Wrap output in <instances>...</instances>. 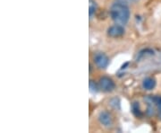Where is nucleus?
Returning a JSON list of instances; mask_svg holds the SVG:
<instances>
[{
  "label": "nucleus",
  "instance_id": "f257e3e1",
  "mask_svg": "<svg viewBox=\"0 0 161 133\" xmlns=\"http://www.w3.org/2000/svg\"><path fill=\"white\" fill-rule=\"evenodd\" d=\"M110 16L115 23L124 25L130 19V9L125 3L117 1L110 8Z\"/></svg>",
  "mask_w": 161,
  "mask_h": 133
},
{
  "label": "nucleus",
  "instance_id": "f03ea898",
  "mask_svg": "<svg viewBox=\"0 0 161 133\" xmlns=\"http://www.w3.org/2000/svg\"><path fill=\"white\" fill-rule=\"evenodd\" d=\"M98 86L99 88L104 91V92H112L113 90L115 88V84L108 77H102L99 79L98 82Z\"/></svg>",
  "mask_w": 161,
  "mask_h": 133
},
{
  "label": "nucleus",
  "instance_id": "7ed1b4c3",
  "mask_svg": "<svg viewBox=\"0 0 161 133\" xmlns=\"http://www.w3.org/2000/svg\"><path fill=\"white\" fill-rule=\"evenodd\" d=\"M94 63L99 68H106L109 64V59L106 54L98 52L94 55Z\"/></svg>",
  "mask_w": 161,
  "mask_h": 133
},
{
  "label": "nucleus",
  "instance_id": "20e7f679",
  "mask_svg": "<svg viewBox=\"0 0 161 133\" xmlns=\"http://www.w3.org/2000/svg\"><path fill=\"white\" fill-rule=\"evenodd\" d=\"M125 28L122 24L115 23L108 29V35L111 38H118L125 34Z\"/></svg>",
  "mask_w": 161,
  "mask_h": 133
},
{
  "label": "nucleus",
  "instance_id": "39448f33",
  "mask_svg": "<svg viewBox=\"0 0 161 133\" xmlns=\"http://www.w3.org/2000/svg\"><path fill=\"white\" fill-rule=\"evenodd\" d=\"M98 120L105 127H111L113 125L112 115L107 111H103L98 114Z\"/></svg>",
  "mask_w": 161,
  "mask_h": 133
},
{
  "label": "nucleus",
  "instance_id": "423d86ee",
  "mask_svg": "<svg viewBox=\"0 0 161 133\" xmlns=\"http://www.w3.org/2000/svg\"><path fill=\"white\" fill-rule=\"evenodd\" d=\"M142 86L146 90H152L156 86V80L152 77H147L142 82Z\"/></svg>",
  "mask_w": 161,
  "mask_h": 133
},
{
  "label": "nucleus",
  "instance_id": "0eeeda50",
  "mask_svg": "<svg viewBox=\"0 0 161 133\" xmlns=\"http://www.w3.org/2000/svg\"><path fill=\"white\" fill-rule=\"evenodd\" d=\"M98 8L97 3L94 0H89V15H90V18H92V16L95 15Z\"/></svg>",
  "mask_w": 161,
  "mask_h": 133
},
{
  "label": "nucleus",
  "instance_id": "6e6552de",
  "mask_svg": "<svg viewBox=\"0 0 161 133\" xmlns=\"http://www.w3.org/2000/svg\"><path fill=\"white\" fill-rule=\"evenodd\" d=\"M132 113L134 114V116L141 117L142 115V113L140 108V104L137 102H135L132 104Z\"/></svg>",
  "mask_w": 161,
  "mask_h": 133
},
{
  "label": "nucleus",
  "instance_id": "1a4fd4ad",
  "mask_svg": "<svg viewBox=\"0 0 161 133\" xmlns=\"http://www.w3.org/2000/svg\"><path fill=\"white\" fill-rule=\"evenodd\" d=\"M90 89H91V92H93V93H97L98 91V87L99 86H98V84H97L93 80H90Z\"/></svg>",
  "mask_w": 161,
  "mask_h": 133
},
{
  "label": "nucleus",
  "instance_id": "9d476101",
  "mask_svg": "<svg viewBox=\"0 0 161 133\" xmlns=\"http://www.w3.org/2000/svg\"><path fill=\"white\" fill-rule=\"evenodd\" d=\"M149 99L154 103H156L159 106V108H161V97H149Z\"/></svg>",
  "mask_w": 161,
  "mask_h": 133
},
{
  "label": "nucleus",
  "instance_id": "9b49d317",
  "mask_svg": "<svg viewBox=\"0 0 161 133\" xmlns=\"http://www.w3.org/2000/svg\"><path fill=\"white\" fill-rule=\"evenodd\" d=\"M116 1H118V2H122V3H125V4H127V3H135L137 0H116Z\"/></svg>",
  "mask_w": 161,
  "mask_h": 133
},
{
  "label": "nucleus",
  "instance_id": "f8f14e48",
  "mask_svg": "<svg viewBox=\"0 0 161 133\" xmlns=\"http://www.w3.org/2000/svg\"><path fill=\"white\" fill-rule=\"evenodd\" d=\"M159 117L161 120V108H159Z\"/></svg>",
  "mask_w": 161,
  "mask_h": 133
}]
</instances>
